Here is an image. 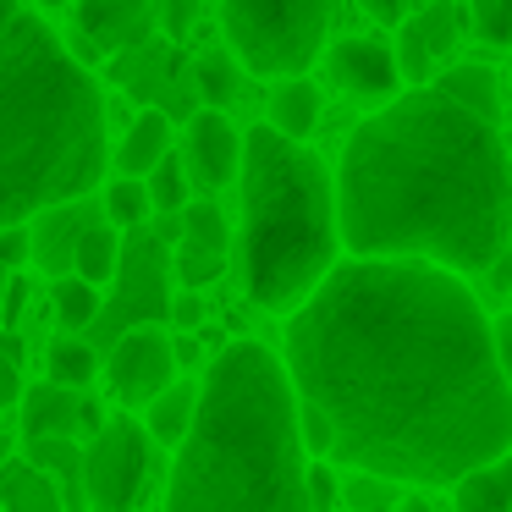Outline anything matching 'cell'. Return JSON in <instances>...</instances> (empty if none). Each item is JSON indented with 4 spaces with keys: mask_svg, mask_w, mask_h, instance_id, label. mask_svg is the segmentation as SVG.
I'll list each match as a JSON object with an SVG mask.
<instances>
[{
    "mask_svg": "<svg viewBox=\"0 0 512 512\" xmlns=\"http://www.w3.org/2000/svg\"><path fill=\"white\" fill-rule=\"evenodd\" d=\"M23 309H28V276L17 270V276L6 281V331H17V320H23Z\"/></svg>",
    "mask_w": 512,
    "mask_h": 512,
    "instance_id": "obj_37",
    "label": "cell"
},
{
    "mask_svg": "<svg viewBox=\"0 0 512 512\" xmlns=\"http://www.w3.org/2000/svg\"><path fill=\"white\" fill-rule=\"evenodd\" d=\"M166 314H171V325H177V331H199L204 298H199V292H177V298L166 303Z\"/></svg>",
    "mask_w": 512,
    "mask_h": 512,
    "instance_id": "obj_36",
    "label": "cell"
},
{
    "mask_svg": "<svg viewBox=\"0 0 512 512\" xmlns=\"http://www.w3.org/2000/svg\"><path fill=\"white\" fill-rule=\"evenodd\" d=\"M347 490L336 485V474H331V463H309V501H314V512H336V501H342Z\"/></svg>",
    "mask_w": 512,
    "mask_h": 512,
    "instance_id": "obj_35",
    "label": "cell"
},
{
    "mask_svg": "<svg viewBox=\"0 0 512 512\" xmlns=\"http://www.w3.org/2000/svg\"><path fill=\"white\" fill-rule=\"evenodd\" d=\"M0 353H6V364H0V402L6 408H23L28 386H23V336L6 331L0 336Z\"/></svg>",
    "mask_w": 512,
    "mask_h": 512,
    "instance_id": "obj_33",
    "label": "cell"
},
{
    "mask_svg": "<svg viewBox=\"0 0 512 512\" xmlns=\"http://www.w3.org/2000/svg\"><path fill=\"white\" fill-rule=\"evenodd\" d=\"M28 457L67 490V501H83V457H89V446H78V441H28Z\"/></svg>",
    "mask_w": 512,
    "mask_h": 512,
    "instance_id": "obj_26",
    "label": "cell"
},
{
    "mask_svg": "<svg viewBox=\"0 0 512 512\" xmlns=\"http://www.w3.org/2000/svg\"><path fill=\"white\" fill-rule=\"evenodd\" d=\"M155 28H166L155 0H78V12H72V39H78V56L89 61L138 56V50H149Z\"/></svg>",
    "mask_w": 512,
    "mask_h": 512,
    "instance_id": "obj_9",
    "label": "cell"
},
{
    "mask_svg": "<svg viewBox=\"0 0 512 512\" xmlns=\"http://www.w3.org/2000/svg\"><path fill=\"white\" fill-rule=\"evenodd\" d=\"M122 265H127V243L100 210V221H94L89 232H83V243H78V265H72V276H83L89 287H105V281L122 276Z\"/></svg>",
    "mask_w": 512,
    "mask_h": 512,
    "instance_id": "obj_22",
    "label": "cell"
},
{
    "mask_svg": "<svg viewBox=\"0 0 512 512\" xmlns=\"http://www.w3.org/2000/svg\"><path fill=\"white\" fill-rule=\"evenodd\" d=\"M485 287H490V292H512V248L496 259V270L485 276Z\"/></svg>",
    "mask_w": 512,
    "mask_h": 512,
    "instance_id": "obj_41",
    "label": "cell"
},
{
    "mask_svg": "<svg viewBox=\"0 0 512 512\" xmlns=\"http://www.w3.org/2000/svg\"><path fill=\"white\" fill-rule=\"evenodd\" d=\"M100 221V215H89L83 204H61V210H45L34 221V265L45 270V276L67 281L72 265H78V243L83 232Z\"/></svg>",
    "mask_w": 512,
    "mask_h": 512,
    "instance_id": "obj_14",
    "label": "cell"
},
{
    "mask_svg": "<svg viewBox=\"0 0 512 512\" xmlns=\"http://www.w3.org/2000/svg\"><path fill=\"white\" fill-rule=\"evenodd\" d=\"M243 221H237V276L243 298L265 314H292L342 265V193L336 171L309 144H292L259 122L243 155Z\"/></svg>",
    "mask_w": 512,
    "mask_h": 512,
    "instance_id": "obj_5",
    "label": "cell"
},
{
    "mask_svg": "<svg viewBox=\"0 0 512 512\" xmlns=\"http://www.w3.org/2000/svg\"><path fill=\"white\" fill-rule=\"evenodd\" d=\"M298 386L265 342H232L204 369V408L177 446L166 512H314Z\"/></svg>",
    "mask_w": 512,
    "mask_h": 512,
    "instance_id": "obj_3",
    "label": "cell"
},
{
    "mask_svg": "<svg viewBox=\"0 0 512 512\" xmlns=\"http://www.w3.org/2000/svg\"><path fill=\"white\" fill-rule=\"evenodd\" d=\"M45 369H50V380H56V386H72V391H89V380L105 375L100 353H94L83 336H56V342H50V353H45Z\"/></svg>",
    "mask_w": 512,
    "mask_h": 512,
    "instance_id": "obj_24",
    "label": "cell"
},
{
    "mask_svg": "<svg viewBox=\"0 0 512 512\" xmlns=\"http://www.w3.org/2000/svg\"><path fill=\"white\" fill-rule=\"evenodd\" d=\"M452 50H457V6H424L419 17H408L397 28V67L413 89H430V72Z\"/></svg>",
    "mask_w": 512,
    "mask_h": 512,
    "instance_id": "obj_13",
    "label": "cell"
},
{
    "mask_svg": "<svg viewBox=\"0 0 512 512\" xmlns=\"http://www.w3.org/2000/svg\"><path fill=\"white\" fill-rule=\"evenodd\" d=\"M199 408H204V380H177L171 391H160V397L144 408L149 441L177 452V446L193 435V424H199Z\"/></svg>",
    "mask_w": 512,
    "mask_h": 512,
    "instance_id": "obj_17",
    "label": "cell"
},
{
    "mask_svg": "<svg viewBox=\"0 0 512 512\" xmlns=\"http://www.w3.org/2000/svg\"><path fill=\"white\" fill-rule=\"evenodd\" d=\"M243 155H248V133H237L226 111H193L188 133H182V160H188L199 188H226L243 182Z\"/></svg>",
    "mask_w": 512,
    "mask_h": 512,
    "instance_id": "obj_11",
    "label": "cell"
},
{
    "mask_svg": "<svg viewBox=\"0 0 512 512\" xmlns=\"http://www.w3.org/2000/svg\"><path fill=\"white\" fill-rule=\"evenodd\" d=\"M397 490L402 485H391L380 474H353L347 479V507L353 512H397Z\"/></svg>",
    "mask_w": 512,
    "mask_h": 512,
    "instance_id": "obj_32",
    "label": "cell"
},
{
    "mask_svg": "<svg viewBox=\"0 0 512 512\" xmlns=\"http://www.w3.org/2000/svg\"><path fill=\"white\" fill-rule=\"evenodd\" d=\"M402 512H435V507H430V501H424V496H413V501H408V507H402Z\"/></svg>",
    "mask_w": 512,
    "mask_h": 512,
    "instance_id": "obj_44",
    "label": "cell"
},
{
    "mask_svg": "<svg viewBox=\"0 0 512 512\" xmlns=\"http://www.w3.org/2000/svg\"><path fill=\"white\" fill-rule=\"evenodd\" d=\"M336 0H221L226 50L254 78H303L331 39Z\"/></svg>",
    "mask_w": 512,
    "mask_h": 512,
    "instance_id": "obj_6",
    "label": "cell"
},
{
    "mask_svg": "<svg viewBox=\"0 0 512 512\" xmlns=\"http://www.w3.org/2000/svg\"><path fill=\"white\" fill-rule=\"evenodd\" d=\"M105 94L78 50L45 28V12L6 0L0 39V221L34 226L105 182Z\"/></svg>",
    "mask_w": 512,
    "mask_h": 512,
    "instance_id": "obj_4",
    "label": "cell"
},
{
    "mask_svg": "<svg viewBox=\"0 0 512 512\" xmlns=\"http://www.w3.org/2000/svg\"><path fill=\"white\" fill-rule=\"evenodd\" d=\"M452 512H512V452L452 485Z\"/></svg>",
    "mask_w": 512,
    "mask_h": 512,
    "instance_id": "obj_21",
    "label": "cell"
},
{
    "mask_svg": "<svg viewBox=\"0 0 512 512\" xmlns=\"http://www.w3.org/2000/svg\"><path fill=\"white\" fill-rule=\"evenodd\" d=\"M193 28V0H166V34H188Z\"/></svg>",
    "mask_w": 512,
    "mask_h": 512,
    "instance_id": "obj_39",
    "label": "cell"
},
{
    "mask_svg": "<svg viewBox=\"0 0 512 512\" xmlns=\"http://www.w3.org/2000/svg\"><path fill=\"white\" fill-rule=\"evenodd\" d=\"M149 199H155V215H182L188 210V188H193V171H188V160H177V155H166L155 171H149Z\"/></svg>",
    "mask_w": 512,
    "mask_h": 512,
    "instance_id": "obj_27",
    "label": "cell"
},
{
    "mask_svg": "<svg viewBox=\"0 0 512 512\" xmlns=\"http://www.w3.org/2000/svg\"><path fill=\"white\" fill-rule=\"evenodd\" d=\"M496 353H501V375L512 380V314L496 320Z\"/></svg>",
    "mask_w": 512,
    "mask_h": 512,
    "instance_id": "obj_40",
    "label": "cell"
},
{
    "mask_svg": "<svg viewBox=\"0 0 512 512\" xmlns=\"http://www.w3.org/2000/svg\"><path fill=\"white\" fill-rule=\"evenodd\" d=\"M358 6H364L375 23H397V28L408 23V17H402V12H408V0H358Z\"/></svg>",
    "mask_w": 512,
    "mask_h": 512,
    "instance_id": "obj_38",
    "label": "cell"
},
{
    "mask_svg": "<svg viewBox=\"0 0 512 512\" xmlns=\"http://www.w3.org/2000/svg\"><path fill=\"white\" fill-rule=\"evenodd\" d=\"M474 34L496 50H512V0H468Z\"/></svg>",
    "mask_w": 512,
    "mask_h": 512,
    "instance_id": "obj_30",
    "label": "cell"
},
{
    "mask_svg": "<svg viewBox=\"0 0 512 512\" xmlns=\"http://www.w3.org/2000/svg\"><path fill=\"white\" fill-rule=\"evenodd\" d=\"M298 424H303V446H309L314 463H331V457H336V424H331V413L298 397Z\"/></svg>",
    "mask_w": 512,
    "mask_h": 512,
    "instance_id": "obj_31",
    "label": "cell"
},
{
    "mask_svg": "<svg viewBox=\"0 0 512 512\" xmlns=\"http://www.w3.org/2000/svg\"><path fill=\"white\" fill-rule=\"evenodd\" d=\"M34 12H56V6H67V0H28Z\"/></svg>",
    "mask_w": 512,
    "mask_h": 512,
    "instance_id": "obj_43",
    "label": "cell"
},
{
    "mask_svg": "<svg viewBox=\"0 0 512 512\" xmlns=\"http://www.w3.org/2000/svg\"><path fill=\"white\" fill-rule=\"evenodd\" d=\"M221 270H226V254H210V248H193V243H182L177 259H171V276H177L182 292H199L210 281H221Z\"/></svg>",
    "mask_w": 512,
    "mask_h": 512,
    "instance_id": "obj_29",
    "label": "cell"
},
{
    "mask_svg": "<svg viewBox=\"0 0 512 512\" xmlns=\"http://www.w3.org/2000/svg\"><path fill=\"white\" fill-rule=\"evenodd\" d=\"M320 116H325L320 83H309V78H281V83H270V94H265V127H276L281 138H292V144H309V133L320 127Z\"/></svg>",
    "mask_w": 512,
    "mask_h": 512,
    "instance_id": "obj_15",
    "label": "cell"
},
{
    "mask_svg": "<svg viewBox=\"0 0 512 512\" xmlns=\"http://www.w3.org/2000/svg\"><path fill=\"white\" fill-rule=\"evenodd\" d=\"M243 61L232 56V50H199L193 56V67H188V78H193V94H199V105L204 111H226V105L237 100V89H243Z\"/></svg>",
    "mask_w": 512,
    "mask_h": 512,
    "instance_id": "obj_20",
    "label": "cell"
},
{
    "mask_svg": "<svg viewBox=\"0 0 512 512\" xmlns=\"http://www.w3.org/2000/svg\"><path fill=\"white\" fill-rule=\"evenodd\" d=\"M342 237L353 259H419L490 276L512 248V155L496 122L441 89H408L347 133Z\"/></svg>",
    "mask_w": 512,
    "mask_h": 512,
    "instance_id": "obj_2",
    "label": "cell"
},
{
    "mask_svg": "<svg viewBox=\"0 0 512 512\" xmlns=\"http://www.w3.org/2000/svg\"><path fill=\"white\" fill-rule=\"evenodd\" d=\"M100 210L116 232H144V221L155 215V199H149V182L144 177H111L100 193Z\"/></svg>",
    "mask_w": 512,
    "mask_h": 512,
    "instance_id": "obj_23",
    "label": "cell"
},
{
    "mask_svg": "<svg viewBox=\"0 0 512 512\" xmlns=\"http://www.w3.org/2000/svg\"><path fill=\"white\" fill-rule=\"evenodd\" d=\"M177 380H182L177 375V336L160 331V325H127L111 342V353H105V386H111V397L127 413L149 408Z\"/></svg>",
    "mask_w": 512,
    "mask_h": 512,
    "instance_id": "obj_8",
    "label": "cell"
},
{
    "mask_svg": "<svg viewBox=\"0 0 512 512\" xmlns=\"http://www.w3.org/2000/svg\"><path fill=\"white\" fill-rule=\"evenodd\" d=\"M28 259H34V226H0V265L17 276Z\"/></svg>",
    "mask_w": 512,
    "mask_h": 512,
    "instance_id": "obj_34",
    "label": "cell"
},
{
    "mask_svg": "<svg viewBox=\"0 0 512 512\" xmlns=\"http://www.w3.org/2000/svg\"><path fill=\"white\" fill-rule=\"evenodd\" d=\"M0 501H6V512H72L67 490H61L28 452L6 457V474H0Z\"/></svg>",
    "mask_w": 512,
    "mask_h": 512,
    "instance_id": "obj_16",
    "label": "cell"
},
{
    "mask_svg": "<svg viewBox=\"0 0 512 512\" xmlns=\"http://www.w3.org/2000/svg\"><path fill=\"white\" fill-rule=\"evenodd\" d=\"M23 435L28 441H83V435H100L105 424V408L89 397V391H72V386H56V380H45V386H34L23 397Z\"/></svg>",
    "mask_w": 512,
    "mask_h": 512,
    "instance_id": "obj_10",
    "label": "cell"
},
{
    "mask_svg": "<svg viewBox=\"0 0 512 512\" xmlns=\"http://www.w3.org/2000/svg\"><path fill=\"white\" fill-rule=\"evenodd\" d=\"M166 155H171V116L160 105H144L133 116V127L122 133V144H116V171L122 177H149Z\"/></svg>",
    "mask_w": 512,
    "mask_h": 512,
    "instance_id": "obj_18",
    "label": "cell"
},
{
    "mask_svg": "<svg viewBox=\"0 0 512 512\" xmlns=\"http://www.w3.org/2000/svg\"><path fill=\"white\" fill-rule=\"evenodd\" d=\"M199 358H204V347H199V336H193V331H177V364H199Z\"/></svg>",
    "mask_w": 512,
    "mask_h": 512,
    "instance_id": "obj_42",
    "label": "cell"
},
{
    "mask_svg": "<svg viewBox=\"0 0 512 512\" xmlns=\"http://www.w3.org/2000/svg\"><path fill=\"white\" fill-rule=\"evenodd\" d=\"M182 243H193V248H210V254H226V248H232V226H226L221 204H204V199H193L188 210H182Z\"/></svg>",
    "mask_w": 512,
    "mask_h": 512,
    "instance_id": "obj_28",
    "label": "cell"
},
{
    "mask_svg": "<svg viewBox=\"0 0 512 512\" xmlns=\"http://www.w3.org/2000/svg\"><path fill=\"white\" fill-rule=\"evenodd\" d=\"M430 89H441L446 100H457L463 111L485 116V122H501V72H490L485 61H457V67H446Z\"/></svg>",
    "mask_w": 512,
    "mask_h": 512,
    "instance_id": "obj_19",
    "label": "cell"
},
{
    "mask_svg": "<svg viewBox=\"0 0 512 512\" xmlns=\"http://www.w3.org/2000/svg\"><path fill=\"white\" fill-rule=\"evenodd\" d=\"M287 369L331 413L353 474L435 490L512 452V380L468 276L419 259H342L287 320Z\"/></svg>",
    "mask_w": 512,
    "mask_h": 512,
    "instance_id": "obj_1",
    "label": "cell"
},
{
    "mask_svg": "<svg viewBox=\"0 0 512 512\" xmlns=\"http://www.w3.org/2000/svg\"><path fill=\"white\" fill-rule=\"evenodd\" d=\"M50 309H56L61 331L78 336V331H89V325L105 314V298H100V287H89L83 276H67V281H56V287H50Z\"/></svg>",
    "mask_w": 512,
    "mask_h": 512,
    "instance_id": "obj_25",
    "label": "cell"
},
{
    "mask_svg": "<svg viewBox=\"0 0 512 512\" xmlns=\"http://www.w3.org/2000/svg\"><path fill=\"white\" fill-rule=\"evenodd\" d=\"M325 72L342 94L353 100H369V105H391L402 100V67L380 39H342V45L325 50Z\"/></svg>",
    "mask_w": 512,
    "mask_h": 512,
    "instance_id": "obj_12",
    "label": "cell"
},
{
    "mask_svg": "<svg viewBox=\"0 0 512 512\" xmlns=\"http://www.w3.org/2000/svg\"><path fill=\"white\" fill-rule=\"evenodd\" d=\"M149 430L133 419H111L83 457V507L89 512H138L149 490Z\"/></svg>",
    "mask_w": 512,
    "mask_h": 512,
    "instance_id": "obj_7",
    "label": "cell"
}]
</instances>
